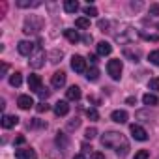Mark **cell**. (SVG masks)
Segmentation results:
<instances>
[{
  "mask_svg": "<svg viewBox=\"0 0 159 159\" xmlns=\"http://www.w3.org/2000/svg\"><path fill=\"white\" fill-rule=\"evenodd\" d=\"M83 41H84V43H92V36H88V34L83 36Z\"/></svg>",
  "mask_w": 159,
  "mask_h": 159,
  "instance_id": "cell-40",
  "label": "cell"
},
{
  "mask_svg": "<svg viewBox=\"0 0 159 159\" xmlns=\"http://www.w3.org/2000/svg\"><path fill=\"white\" fill-rule=\"evenodd\" d=\"M111 52H112V45L111 43H107V41H99L98 43V54L99 56H107Z\"/></svg>",
  "mask_w": 159,
  "mask_h": 159,
  "instance_id": "cell-12",
  "label": "cell"
},
{
  "mask_svg": "<svg viewBox=\"0 0 159 159\" xmlns=\"http://www.w3.org/2000/svg\"><path fill=\"white\" fill-rule=\"evenodd\" d=\"M84 137H86V139H90V140H92V139H96V137H98V129H96V127H88V129H86V133H84Z\"/></svg>",
  "mask_w": 159,
  "mask_h": 159,
  "instance_id": "cell-30",
  "label": "cell"
},
{
  "mask_svg": "<svg viewBox=\"0 0 159 159\" xmlns=\"http://www.w3.org/2000/svg\"><path fill=\"white\" fill-rule=\"evenodd\" d=\"M34 49H36V45L32 41H19V45H17V51L23 56H32L34 54Z\"/></svg>",
  "mask_w": 159,
  "mask_h": 159,
  "instance_id": "cell-4",
  "label": "cell"
},
{
  "mask_svg": "<svg viewBox=\"0 0 159 159\" xmlns=\"http://www.w3.org/2000/svg\"><path fill=\"white\" fill-rule=\"evenodd\" d=\"M17 124H19V118L17 116H11V114H4L2 116V127L4 129H10V127H13Z\"/></svg>",
  "mask_w": 159,
  "mask_h": 159,
  "instance_id": "cell-11",
  "label": "cell"
},
{
  "mask_svg": "<svg viewBox=\"0 0 159 159\" xmlns=\"http://www.w3.org/2000/svg\"><path fill=\"white\" fill-rule=\"evenodd\" d=\"M73 159H86V157H84V155H83V153H79V155H75V157H73Z\"/></svg>",
  "mask_w": 159,
  "mask_h": 159,
  "instance_id": "cell-44",
  "label": "cell"
},
{
  "mask_svg": "<svg viewBox=\"0 0 159 159\" xmlns=\"http://www.w3.org/2000/svg\"><path fill=\"white\" fill-rule=\"evenodd\" d=\"M124 54H125L127 58H131V62H139V51H135V52H133L131 49H125V51H124Z\"/></svg>",
  "mask_w": 159,
  "mask_h": 159,
  "instance_id": "cell-25",
  "label": "cell"
},
{
  "mask_svg": "<svg viewBox=\"0 0 159 159\" xmlns=\"http://www.w3.org/2000/svg\"><path fill=\"white\" fill-rule=\"evenodd\" d=\"M32 125H34V127H43V125H45V124H43V122H39V120H38V118H36V120H34V124H32Z\"/></svg>",
  "mask_w": 159,
  "mask_h": 159,
  "instance_id": "cell-39",
  "label": "cell"
},
{
  "mask_svg": "<svg viewBox=\"0 0 159 159\" xmlns=\"http://www.w3.org/2000/svg\"><path fill=\"white\" fill-rule=\"evenodd\" d=\"M125 103H127V105H135V103H137V99H135V98H127V99H125Z\"/></svg>",
  "mask_w": 159,
  "mask_h": 159,
  "instance_id": "cell-42",
  "label": "cell"
},
{
  "mask_svg": "<svg viewBox=\"0 0 159 159\" xmlns=\"http://www.w3.org/2000/svg\"><path fill=\"white\" fill-rule=\"evenodd\" d=\"M49 111V105L47 103H39L38 105V112H47Z\"/></svg>",
  "mask_w": 159,
  "mask_h": 159,
  "instance_id": "cell-37",
  "label": "cell"
},
{
  "mask_svg": "<svg viewBox=\"0 0 159 159\" xmlns=\"http://www.w3.org/2000/svg\"><path fill=\"white\" fill-rule=\"evenodd\" d=\"M64 10L67 13H75L79 10V2H77V0H66V2H64Z\"/></svg>",
  "mask_w": 159,
  "mask_h": 159,
  "instance_id": "cell-16",
  "label": "cell"
},
{
  "mask_svg": "<svg viewBox=\"0 0 159 159\" xmlns=\"http://www.w3.org/2000/svg\"><path fill=\"white\" fill-rule=\"evenodd\" d=\"M38 94H39V98H41V99H47V96H49V90H43V88H41Z\"/></svg>",
  "mask_w": 159,
  "mask_h": 159,
  "instance_id": "cell-38",
  "label": "cell"
},
{
  "mask_svg": "<svg viewBox=\"0 0 159 159\" xmlns=\"http://www.w3.org/2000/svg\"><path fill=\"white\" fill-rule=\"evenodd\" d=\"M21 83H23L21 73H13V75L10 77V84H11V86H21Z\"/></svg>",
  "mask_w": 159,
  "mask_h": 159,
  "instance_id": "cell-22",
  "label": "cell"
},
{
  "mask_svg": "<svg viewBox=\"0 0 159 159\" xmlns=\"http://www.w3.org/2000/svg\"><path fill=\"white\" fill-rule=\"evenodd\" d=\"M101 144L105 146V148H111V150H114L118 155H125L127 153V150H129V142H127V139L122 135V133H118V131H107L103 137H101Z\"/></svg>",
  "mask_w": 159,
  "mask_h": 159,
  "instance_id": "cell-1",
  "label": "cell"
},
{
  "mask_svg": "<svg viewBox=\"0 0 159 159\" xmlns=\"http://www.w3.org/2000/svg\"><path fill=\"white\" fill-rule=\"evenodd\" d=\"M98 26H99L103 32H107V30H109V26H111V23H109V21H99V23H98Z\"/></svg>",
  "mask_w": 159,
  "mask_h": 159,
  "instance_id": "cell-34",
  "label": "cell"
},
{
  "mask_svg": "<svg viewBox=\"0 0 159 159\" xmlns=\"http://www.w3.org/2000/svg\"><path fill=\"white\" fill-rule=\"evenodd\" d=\"M111 120L116 122V124H125L127 122V112L125 111H114L111 114Z\"/></svg>",
  "mask_w": 159,
  "mask_h": 159,
  "instance_id": "cell-13",
  "label": "cell"
},
{
  "mask_svg": "<svg viewBox=\"0 0 159 159\" xmlns=\"http://www.w3.org/2000/svg\"><path fill=\"white\" fill-rule=\"evenodd\" d=\"M142 101H144V105H148V107H153V105H157V103H159V99H157V96H155V94H144Z\"/></svg>",
  "mask_w": 159,
  "mask_h": 159,
  "instance_id": "cell-19",
  "label": "cell"
},
{
  "mask_svg": "<svg viewBox=\"0 0 159 159\" xmlns=\"http://www.w3.org/2000/svg\"><path fill=\"white\" fill-rule=\"evenodd\" d=\"M17 6H19V8H36V6H39V2H28V0H19Z\"/></svg>",
  "mask_w": 159,
  "mask_h": 159,
  "instance_id": "cell-27",
  "label": "cell"
},
{
  "mask_svg": "<svg viewBox=\"0 0 159 159\" xmlns=\"http://www.w3.org/2000/svg\"><path fill=\"white\" fill-rule=\"evenodd\" d=\"M129 129H131V135H133V139H135V140H140V142H144V140L148 139V133H146V129H144V127H140V125L133 124Z\"/></svg>",
  "mask_w": 159,
  "mask_h": 159,
  "instance_id": "cell-6",
  "label": "cell"
},
{
  "mask_svg": "<svg viewBox=\"0 0 159 159\" xmlns=\"http://www.w3.org/2000/svg\"><path fill=\"white\" fill-rule=\"evenodd\" d=\"M54 112H56L58 116H66V114L69 112V105H67V101H58V103L54 105Z\"/></svg>",
  "mask_w": 159,
  "mask_h": 159,
  "instance_id": "cell-14",
  "label": "cell"
},
{
  "mask_svg": "<svg viewBox=\"0 0 159 159\" xmlns=\"http://www.w3.org/2000/svg\"><path fill=\"white\" fill-rule=\"evenodd\" d=\"M90 159H105V155L101 152H92L90 153Z\"/></svg>",
  "mask_w": 159,
  "mask_h": 159,
  "instance_id": "cell-36",
  "label": "cell"
},
{
  "mask_svg": "<svg viewBox=\"0 0 159 159\" xmlns=\"http://www.w3.org/2000/svg\"><path fill=\"white\" fill-rule=\"evenodd\" d=\"M28 88L32 92H39L41 90V77L39 75H28Z\"/></svg>",
  "mask_w": 159,
  "mask_h": 159,
  "instance_id": "cell-7",
  "label": "cell"
},
{
  "mask_svg": "<svg viewBox=\"0 0 159 159\" xmlns=\"http://www.w3.org/2000/svg\"><path fill=\"white\" fill-rule=\"evenodd\" d=\"M148 60H150L153 66H159V49H157V51H152L150 56H148Z\"/></svg>",
  "mask_w": 159,
  "mask_h": 159,
  "instance_id": "cell-26",
  "label": "cell"
},
{
  "mask_svg": "<svg viewBox=\"0 0 159 159\" xmlns=\"http://www.w3.org/2000/svg\"><path fill=\"white\" fill-rule=\"evenodd\" d=\"M148 88H150V90H153V92H159V77H153V79H150Z\"/></svg>",
  "mask_w": 159,
  "mask_h": 159,
  "instance_id": "cell-23",
  "label": "cell"
},
{
  "mask_svg": "<svg viewBox=\"0 0 159 159\" xmlns=\"http://www.w3.org/2000/svg\"><path fill=\"white\" fill-rule=\"evenodd\" d=\"M75 26L81 28V30H86V28H90V19L88 17H79V19H75Z\"/></svg>",
  "mask_w": 159,
  "mask_h": 159,
  "instance_id": "cell-18",
  "label": "cell"
},
{
  "mask_svg": "<svg viewBox=\"0 0 159 159\" xmlns=\"http://www.w3.org/2000/svg\"><path fill=\"white\" fill-rule=\"evenodd\" d=\"M79 125H81V120H79V118H75L73 122H69V124H67V129H77Z\"/></svg>",
  "mask_w": 159,
  "mask_h": 159,
  "instance_id": "cell-33",
  "label": "cell"
},
{
  "mask_svg": "<svg viewBox=\"0 0 159 159\" xmlns=\"http://www.w3.org/2000/svg\"><path fill=\"white\" fill-rule=\"evenodd\" d=\"M86 116H88L92 122H98V120H99V112H98L96 109H88V111H86Z\"/></svg>",
  "mask_w": 159,
  "mask_h": 159,
  "instance_id": "cell-28",
  "label": "cell"
},
{
  "mask_svg": "<svg viewBox=\"0 0 159 159\" xmlns=\"http://www.w3.org/2000/svg\"><path fill=\"white\" fill-rule=\"evenodd\" d=\"M148 157H150L148 150H139V152L135 153V157H133V159H148Z\"/></svg>",
  "mask_w": 159,
  "mask_h": 159,
  "instance_id": "cell-31",
  "label": "cell"
},
{
  "mask_svg": "<svg viewBox=\"0 0 159 159\" xmlns=\"http://www.w3.org/2000/svg\"><path fill=\"white\" fill-rule=\"evenodd\" d=\"M43 64H45V52H43V51H36V52L30 56V66H32L34 69H39Z\"/></svg>",
  "mask_w": 159,
  "mask_h": 159,
  "instance_id": "cell-5",
  "label": "cell"
},
{
  "mask_svg": "<svg viewBox=\"0 0 159 159\" xmlns=\"http://www.w3.org/2000/svg\"><path fill=\"white\" fill-rule=\"evenodd\" d=\"M157 28H159V23H157Z\"/></svg>",
  "mask_w": 159,
  "mask_h": 159,
  "instance_id": "cell-45",
  "label": "cell"
},
{
  "mask_svg": "<svg viewBox=\"0 0 159 159\" xmlns=\"http://www.w3.org/2000/svg\"><path fill=\"white\" fill-rule=\"evenodd\" d=\"M71 69L77 73H86V60L81 54H73L71 56Z\"/></svg>",
  "mask_w": 159,
  "mask_h": 159,
  "instance_id": "cell-3",
  "label": "cell"
},
{
  "mask_svg": "<svg viewBox=\"0 0 159 159\" xmlns=\"http://www.w3.org/2000/svg\"><path fill=\"white\" fill-rule=\"evenodd\" d=\"M64 36H66V39H67L69 43H77L79 39H81L79 32H77V30H71V28H66V30H64Z\"/></svg>",
  "mask_w": 159,
  "mask_h": 159,
  "instance_id": "cell-15",
  "label": "cell"
},
{
  "mask_svg": "<svg viewBox=\"0 0 159 159\" xmlns=\"http://www.w3.org/2000/svg\"><path fill=\"white\" fill-rule=\"evenodd\" d=\"M51 83H52L54 88H62V86L66 84V73H64V71H56V73L52 75V79H51Z\"/></svg>",
  "mask_w": 159,
  "mask_h": 159,
  "instance_id": "cell-8",
  "label": "cell"
},
{
  "mask_svg": "<svg viewBox=\"0 0 159 159\" xmlns=\"http://www.w3.org/2000/svg\"><path fill=\"white\" fill-rule=\"evenodd\" d=\"M56 144L62 148V150H66L67 148V144H69V140H67V135H64V133H56Z\"/></svg>",
  "mask_w": 159,
  "mask_h": 159,
  "instance_id": "cell-20",
  "label": "cell"
},
{
  "mask_svg": "<svg viewBox=\"0 0 159 159\" xmlns=\"http://www.w3.org/2000/svg\"><path fill=\"white\" fill-rule=\"evenodd\" d=\"M122 69H124L122 60H109V64H107V71H109L111 79L118 81V79L122 77Z\"/></svg>",
  "mask_w": 159,
  "mask_h": 159,
  "instance_id": "cell-2",
  "label": "cell"
},
{
  "mask_svg": "<svg viewBox=\"0 0 159 159\" xmlns=\"http://www.w3.org/2000/svg\"><path fill=\"white\" fill-rule=\"evenodd\" d=\"M140 38L148 39V41H159V36H153V34H146V32H140Z\"/></svg>",
  "mask_w": 159,
  "mask_h": 159,
  "instance_id": "cell-32",
  "label": "cell"
},
{
  "mask_svg": "<svg viewBox=\"0 0 159 159\" xmlns=\"http://www.w3.org/2000/svg\"><path fill=\"white\" fill-rule=\"evenodd\" d=\"M66 96H67L69 101H79V99H81V96H83V92H81V88H79V86H69L67 92H66Z\"/></svg>",
  "mask_w": 159,
  "mask_h": 159,
  "instance_id": "cell-9",
  "label": "cell"
},
{
  "mask_svg": "<svg viewBox=\"0 0 159 159\" xmlns=\"http://www.w3.org/2000/svg\"><path fill=\"white\" fill-rule=\"evenodd\" d=\"M150 15H159V4H152L150 6Z\"/></svg>",
  "mask_w": 159,
  "mask_h": 159,
  "instance_id": "cell-35",
  "label": "cell"
},
{
  "mask_svg": "<svg viewBox=\"0 0 159 159\" xmlns=\"http://www.w3.org/2000/svg\"><path fill=\"white\" fill-rule=\"evenodd\" d=\"M86 79H88V81H98V79H99V69L98 67H90L86 71Z\"/></svg>",
  "mask_w": 159,
  "mask_h": 159,
  "instance_id": "cell-21",
  "label": "cell"
},
{
  "mask_svg": "<svg viewBox=\"0 0 159 159\" xmlns=\"http://www.w3.org/2000/svg\"><path fill=\"white\" fill-rule=\"evenodd\" d=\"M49 58H51V62H52V64L60 62V58H62V51H52V52L49 54Z\"/></svg>",
  "mask_w": 159,
  "mask_h": 159,
  "instance_id": "cell-29",
  "label": "cell"
},
{
  "mask_svg": "<svg viewBox=\"0 0 159 159\" xmlns=\"http://www.w3.org/2000/svg\"><path fill=\"white\" fill-rule=\"evenodd\" d=\"M32 155H34L32 150H26V148H19V150H15V157H17V159H30Z\"/></svg>",
  "mask_w": 159,
  "mask_h": 159,
  "instance_id": "cell-17",
  "label": "cell"
},
{
  "mask_svg": "<svg viewBox=\"0 0 159 159\" xmlns=\"http://www.w3.org/2000/svg\"><path fill=\"white\" fill-rule=\"evenodd\" d=\"M17 105L23 109V111H28L30 107H34V99L30 98V96H19V99H17Z\"/></svg>",
  "mask_w": 159,
  "mask_h": 159,
  "instance_id": "cell-10",
  "label": "cell"
},
{
  "mask_svg": "<svg viewBox=\"0 0 159 159\" xmlns=\"http://www.w3.org/2000/svg\"><path fill=\"white\" fill-rule=\"evenodd\" d=\"M83 11H84V15H88V19L98 15V10H96V6H84V10H83Z\"/></svg>",
  "mask_w": 159,
  "mask_h": 159,
  "instance_id": "cell-24",
  "label": "cell"
},
{
  "mask_svg": "<svg viewBox=\"0 0 159 159\" xmlns=\"http://www.w3.org/2000/svg\"><path fill=\"white\" fill-rule=\"evenodd\" d=\"M15 142H17V144H23V142H25V137H23V135H21V137H17V140H15Z\"/></svg>",
  "mask_w": 159,
  "mask_h": 159,
  "instance_id": "cell-43",
  "label": "cell"
},
{
  "mask_svg": "<svg viewBox=\"0 0 159 159\" xmlns=\"http://www.w3.org/2000/svg\"><path fill=\"white\" fill-rule=\"evenodd\" d=\"M88 60H90V64H96V62H98V56H96V54H90Z\"/></svg>",
  "mask_w": 159,
  "mask_h": 159,
  "instance_id": "cell-41",
  "label": "cell"
}]
</instances>
